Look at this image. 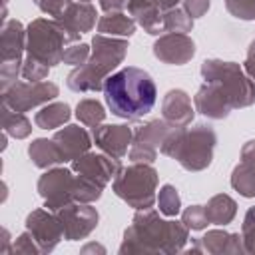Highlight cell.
<instances>
[{
	"label": "cell",
	"mask_w": 255,
	"mask_h": 255,
	"mask_svg": "<svg viewBox=\"0 0 255 255\" xmlns=\"http://www.w3.org/2000/svg\"><path fill=\"white\" fill-rule=\"evenodd\" d=\"M157 203H159V211L163 215H177L179 209H181V199H179V193L173 185L165 183L161 189H159V195H157Z\"/></svg>",
	"instance_id": "obj_31"
},
{
	"label": "cell",
	"mask_w": 255,
	"mask_h": 255,
	"mask_svg": "<svg viewBox=\"0 0 255 255\" xmlns=\"http://www.w3.org/2000/svg\"><path fill=\"white\" fill-rule=\"evenodd\" d=\"M163 26L165 32H189L193 28V18L183 8H171L163 12Z\"/></svg>",
	"instance_id": "obj_29"
},
{
	"label": "cell",
	"mask_w": 255,
	"mask_h": 255,
	"mask_svg": "<svg viewBox=\"0 0 255 255\" xmlns=\"http://www.w3.org/2000/svg\"><path fill=\"white\" fill-rule=\"evenodd\" d=\"M78 2H92V0H78Z\"/></svg>",
	"instance_id": "obj_42"
},
{
	"label": "cell",
	"mask_w": 255,
	"mask_h": 255,
	"mask_svg": "<svg viewBox=\"0 0 255 255\" xmlns=\"http://www.w3.org/2000/svg\"><path fill=\"white\" fill-rule=\"evenodd\" d=\"M128 6V0H100V8L104 12H120Z\"/></svg>",
	"instance_id": "obj_39"
},
{
	"label": "cell",
	"mask_w": 255,
	"mask_h": 255,
	"mask_svg": "<svg viewBox=\"0 0 255 255\" xmlns=\"http://www.w3.org/2000/svg\"><path fill=\"white\" fill-rule=\"evenodd\" d=\"M153 54H155V58H159L165 64L181 66L193 58L195 44L183 32H169L153 44Z\"/></svg>",
	"instance_id": "obj_13"
},
{
	"label": "cell",
	"mask_w": 255,
	"mask_h": 255,
	"mask_svg": "<svg viewBox=\"0 0 255 255\" xmlns=\"http://www.w3.org/2000/svg\"><path fill=\"white\" fill-rule=\"evenodd\" d=\"M28 153H30V159L34 161V165L42 167V169L68 161L64 151L60 149V145L54 141V137L52 139H44V137L34 139L28 147Z\"/></svg>",
	"instance_id": "obj_22"
},
{
	"label": "cell",
	"mask_w": 255,
	"mask_h": 255,
	"mask_svg": "<svg viewBox=\"0 0 255 255\" xmlns=\"http://www.w3.org/2000/svg\"><path fill=\"white\" fill-rule=\"evenodd\" d=\"M227 10L241 20H255V0H225Z\"/></svg>",
	"instance_id": "obj_33"
},
{
	"label": "cell",
	"mask_w": 255,
	"mask_h": 255,
	"mask_svg": "<svg viewBox=\"0 0 255 255\" xmlns=\"http://www.w3.org/2000/svg\"><path fill=\"white\" fill-rule=\"evenodd\" d=\"M183 223L191 229H203L209 221L205 215V207L203 205H191L183 211Z\"/></svg>",
	"instance_id": "obj_34"
},
{
	"label": "cell",
	"mask_w": 255,
	"mask_h": 255,
	"mask_svg": "<svg viewBox=\"0 0 255 255\" xmlns=\"http://www.w3.org/2000/svg\"><path fill=\"white\" fill-rule=\"evenodd\" d=\"M92 54L86 64L76 68L68 76V88L74 92H98L104 90L106 78L118 68L128 52V42L122 38H108L98 34L92 40Z\"/></svg>",
	"instance_id": "obj_3"
},
{
	"label": "cell",
	"mask_w": 255,
	"mask_h": 255,
	"mask_svg": "<svg viewBox=\"0 0 255 255\" xmlns=\"http://www.w3.org/2000/svg\"><path fill=\"white\" fill-rule=\"evenodd\" d=\"M205 215H207V221L209 223L225 225L235 215V201L229 195H215L205 205Z\"/></svg>",
	"instance_id": "obj_26"
},
{
	"label": "cell",
	"mask_w": 255,
	"mask_h": 255,
	"mask_svg": "<svg viewBox=\"0 0 255 255\" xmlns=\"http://www.w3.org/2000/svg\"><path fill=\"white\" fill-rule=\"evenodd\" d=\"M80 40V34L70 30L62 20L38 18L26 30V50L28 56L40 60L46 66H56L64 60V46L68 42Z\"/></svg>",
	"instance_id": "obj_5"
},
{
	"label": "cell",
	"mask_w": 255,
	"mask_h": 255,
	"mask_svg": "<svg viewBox=\"0 0 255 255\" xmlns=\"http://www.w3.org/2000/svg\"><path fill=\"white\" fill-rule=\"evenodd\" d=\"M54 141L60 145V149L64 151L66 159L74 161L76 157L88 153L90 145H92V139L88 135V131L80 126H66L64 129L56 131L54 135Z\"/></svg>",
	"instance_id": "obj_18"
},
{
	"label": "cell",
	"mask_w": 255,
	"mask_h": 255,
	"mask_svg": "<svg viewBox=\"0 0 255 255\" xmlns=\"http://www.w3.org/2000/svg\"><path fill=\"white\" fill-rule=\"evenodd\" d=\"M201 76L205 82L215 84L229 98L233 108H247L255 102V84L235 62L205 60L201 64Z\"/></svg>",
	"instance_id": "obj_6"
},
{
	"label": "cell",
	"mask_w": 255,
	"mask_h": 255,
	"mask_svg": "<svg viewBox=\"0 0 255 255\" xmlns=\"http://www.w3.org/2000/svg\"><path fill=\"white\" fill-rule=\"evenodd\" d=\"M80 183H82V177L72 175V171L66 167L48 169L38 179V191L46 199V209L58 211L60 207H66L72 201H78Z\"/></svg>",
	"instance_id": "obj_8"
},
{
	"label": "cell",
	"mask_w": 255,
	"mask_h": 255,
	"mask_svg": "<svg viewBox=\"0 0 255 255\" xmlns=\"http://www.w3.org/2000/svg\"><path fill=\"white\" fill-rule=\"evenodd\" d=\"M98 32L108 36H131L135 32V20L124 12H108L98 20Z\"/></svg>",
	"instance_id": "obj_24"
},
{
	"label": "cell",
	"mask_w": 255,
	"mask_h": 255,
	"mask_svg": "<svg viewBox=\"0 0 255 255\" xmlns=\"http://www.w3.org/2000/svg\"><path fill=\"white\" fill-rule=\"evenodd\" d=\"M215 141V131L207 124H197L191 129H185V126H173L159 149L177 159L185 169L201 171L211 163Z\"/></svg>",
	"instance_id": "obj_4"
},
{
	"label": "cell",
	"mask_w": 255,
	"mask_h": 255,
	"mask_svg": "<svg viewBox=\"0 0 255 255\" xmlns=\"http://www.w3.org/2000/svg\"><path fill=\"white\" fill-rule=\"evenodd\" d=\"M231 185L243 197L255 195V139L247 141L241 149V161L235 165Z\"/></svg>",
	"instance_id": "obj_16"
},
{
	"label": "cell",
	"mask_w": 255,
	"mask_h": 255,
	"mask_svg": "<svg viewBox=\"0 0 255 255\" xmlns=\"http://www.w3.org/2000/svg\"><path fill=\"white\" fill-rule=\"evenodd\" d=\"M58 96V86L42 80V82H14L8 90L2 92V104L14 112H28L36 106H42Z\"/></svg>",
	"instance_id": "obj_9"
},
{
	"label": "cell",
	"mask_w": 255,
	"mask_h": 255,
	"mask_svg": "<svg viewBox=\"0 0 255 255\" xmlns=\"http://www.w3.org/2000/svg\"><path fill=\"white\" fill-rule=\"evenodd\" d=\"M161 114L169 126H187L193 120L191 98L183 90H169L163 98Z\"/></svg>",
	"instance_id": "obj_17"
},
{
	"label": "cell",
	"mask_w": 255,
	"mask_h": 255,
	"mask_svg": "<svg viewBox=\"0 0 255 255\" xmlns=\"http://www.w3.org/2000/svg\"><path fill=\"white\" fill-rule=\"evenodd\" d=\"M26 229L32 233L36 243H40L42 251H52L54 245L64 237V229H62L60 219L56 215L44 211V209H36L28 215Z\"/></svg>",
	"instance_id": "obj_12"
},
{
	"label": "cell",
	"mask_w": 255,
	"mask_h": 255,
	"mask_svg": "<svg viewBox=\"0 0 255 255\" xmlns=\"http://www.w3.org/2000/svg\"><path fill=\"white\" fill-rule=\"evenodd\" d=\"M183 10L191 18H201L209 10V0H183Z\"/></svg>",
	"instance_id": "obj_38"
},
{
	"label": "cell",
	"mask_w": 255,
	"mask_h": 255,
	"mask_svg": "<svg viewBox=\"0 0 255 255\" xmlns=\"http://www.w3.org/2000/svg\"><path fill=\"white\" fill-rule=\"evenodd\" d=\"M90 58V48L86 44H74L70 48L64 50V64H70V66H82L86 64Z\"/></svg>",
	"instance_id": "obj_35"
},
{
	"label": "cell",
	"mask_w": 255,
	"mask_h": 255,
	"mask_svg": "<svg viewBox=\"0 0 255 255\" xmlns=\"http://www.w3.org/2000/svg\"><path fill=\"white\" fill-rule=\"evenodd\" d=\"M76 116H78V120H80L84 126L96 128V126H100V124L104 122L106 112H104V106H102L98 100L88 98V100H82V102L78 104Z\"/></svg>",
	"instance_id": "obj_28"
},
{
	"label": "cell",
	"mask_w": 255,
	"mask_h": 255,
	"mask_svg": "<svg viewBox=\"0 0 255 255\" xmlns=\"http://www.w3.org/2000/svg\"><path fill=\"white\" fill-rule=\"evenodd\" d=\"M157 171L149 163H131L114 177V191L135 209H149L155 199Z\"/></svg>",
	"instance_id": "obj_7"
},
{
	"label": "cell",
	"mask_w": 255,
	"mask_h": 255,
	"mask_svg": "<svg viewBox=\"0 0 255 255\" xmlns=\"http://www.w3.org/2000/svg\"><path fill=\"white\" fill-rule=\"evenodd\" d=\"M48 72H50V66L42 64L40 60L32 58V56H26L24 64H22V78L28 80V82H42L48 78Z\"/></svg>",
	"instance_id": "obj_32"
},
{
	"label": "cell",
	"mask_w": 255,
	"mask_h": 255,
	"mask_svg": "<svg viewBox=\"0 0 255 255\" xmlns=\"http://www.w3.org/2000/svg\"><path fill=\"white\" fill-rule=\"evenodd\" d=\"M56 217L62 223L64 237L70 241L86 237L98 225V211L86 203H70L56 211Z\"/></svg>",
	"instance_id": "obj_10"
},
{
	"label": "cell",
	"mask_w": 255,
	"mask_h": 255,
	"mask_svg": "<svg viewBox=\"0 0 255 255\" xmlns=\"http://www.w3.org/2000/svg\"><path fill=\"white\" fill-rule=\"evenodd\" d=\"M145 2H149V4H153L155 8H159L161 12H165V10H171V8H175L179 2H183V0H145Z\"/></svg>",
	"instance_id": "obj_41"
},
{
	"label": "cell",
	"mask_w": 255,
	"mask_h": 255,
	"mask_svg": "<svg viewBox=\"0 0 255 255\" xmlns=\"http://www.w3.org/2000/svg\"><path fill=\"white\" fill-rule=\"evenodd\" d=\"M245 72L253 78V82H255V40L251 42V46H249V50H247V58H245Z\"/></svg>",
	"instance_id": "obj_40"
},
{
	"label": "cell",
	"mask_w": 255,
	"mask_h": 255,
	"mask_svg": "<svg viewBox=\"0 0 255 255\" xmlns=\"http://www.w3.org/2000/svg\"><path fill=\"white\" fill-rule=\"evenodd\" d=\"M104 98L114 116L133 122L153 110L157 90L145 70L128 66L106 78Z\"/></svg>",
	"instance_id": "obj_1"
},
{
	"label": "cell",
	"mask_w": 255,
	"mask_h": 255,
	"mask_svg": "<svg viewBox=\"0 0 255 255\" xmlns=\"http://www.w3.org/2000/svg\"><path fill=\"white\" fill-rule=\"evenodd\" d=\"M173 126H169L165 120L159 122V120H153L141 128L135 129L133 133V143L135 145H141V147H147L151 151H157V147H161L163 139L167 137V133L171 131Z\"/></svg>",
	"instance_id": "obj_23"
},
{
	"label": "cell",
	"mask_w": 255,
	"mask_h": 255,
	"mask_svg": "<svg viewBox=\"0 0 255 255\" xmlns=\"http://www.w3.org/2000/svg\"><path fill=\"white\" fill-rule=\"evenodd\" d=\"M239 235L233 233H225V231H209L205 237H201L203 249L207 251H241L239 245H229L237 239Z\"/></svg>",
	"instance_id": "obj_30"
},
{
	"label": "cell",
	"mask_w": 255,
	"mask_h": 255,
	"mask_svg": "<svg viewBox=\"0 0 255 255\" xmlns=\"http://www.w3.org/2000/svg\"><path fill=\"white\" fill-rule=\"evenodd\" d=\"M243 239H245V251H255V207H251L245 215Z\"/></svg>",
	"instance_id": "obj_36"
},
{
	"label": "cell",
	"mask_w": 255,
	"mask_h": 255,
	"mask_svg": "<svg viewBox=\"0 0 255 255\" xmlns=\"http://www.w3.org/2000/svg\"><path fill=\"white\" fill-rule=\"evenodd\" d=\"M187 239V225L177 221H163L155 211L139 209L135 213L131 227L126 229V241L122 253L126 251H179Z\"/></svg>",
	"instance_id": "obj_2"
},
{
	"label": "cell",
	"mask_w": 255,
	"mask_h": 255,
	"mask_svg": "<svg viewBox=\"0 0 255 255\" xmlns=\"http://www.w3.org/2000/svg\"><path fill=\"white\" fill-rule=\"evenodd\" d=\"M70 120V106L64 102H56L50 106H44L36 116L34 122L38 128L42 129H56L60 126H64V122Z\"/></svg>",
	"instance_id": "obj_25"
},
{
	"label": "cell",
	"mask_w": 255,
	"mask_h": 255,
	"mask_svg": "<svg viewBox=\"0 0 255 255\" xmlns=\"http://www.w3.org/2000/svg\"><path fill=\"white\" fill-rule=\"evenodd\" d=\"M2 62L22 60V50L26 48V30L18 20H8L2 24Z\"/></svg>",
	"instance_id": "obj_21"
},
{
	"label": "cell",
	"mask_w": 255,
	"mask_h": 255,
	"mask_svg": "<svg viewBox=\"0 0 255 255\" xmlns=\"http://www.w3.org/2000/svg\"><path fill=\"white\" fill-rule=\"evenodd\" d=\"M34 2L38 4V8H40L44 14L54 16V18H60L62 12L68 8V4H70L72 0H34Z\"/></svg>",
	"instance_id": "obj_37"
},
{
	"label": "cell",
	"mask_w": 255,
	"mask_h": 255,
	"mask_svg": "<svg viewBox=\"0 0 255 255\" xmlns=\"http://www.w3.org/2000/svg\"><path fill=\"white\" fill-rule=\"evenodd\" d=\"M92 135L96 145L106 151L112 157L122 159L128 153V147L133 139V131L124 126V124H116V126H96L92 128Z\"/></svg>",
	"instance_id": "obj_14"
},
{
	"label": "cell",
	"mask_w": 255,
	"mask_h": 255,
	"mask_svg": "<svg viewBox=\"0 0 255 255\" xmlns=\"http://www.w3.org/2000/svg\"><path fill=\"white\" fill-rule=\"evenodd\" d=\"M193 102H195V110H197L199 114L211 118V120H223V118H227L229 112L233 110L229 98H227L215 84H209V82H205V84L197 90Z\"/></svg>",
	"instance_id": "obj_15"
},
{
	"label": "cell",
	"mask_w": 255,
	"mask_h": 255,
	"mask_svg": "<svg viewBox=\"0 0 255 255\" xmlns=\"http://www.w3.org/2000/svg\"><path fill=\"white\" fill-rule=\"evenodd\" d=\"M128 10L131 14V18L135 20V24H139L147 34H161L165 32L163 26V12L159 8H155L153 4L145 2V0H128Z\"/></svg>",
	"instance_id": "obj_19"
},
{
	"label": "cell",
	"mask_w": 255,
	"mask_h": 255,
	"mask_svg": "<svg viewBox=\"0 0 255 255\" xmlns=\"http://www.w3.org/2000/svg\"><path fill=\"white\" fill-rule=\"evenodd\" d=\"M2 129L12 137L22 139L32 131V124L24 114L14 112V110H10L8 106L2 104Z\"/></svg>",
	"instance_id": "obj_27"
},
{
	"label": "cell",
	"mask_w": 255,
	"mask_h": 255,
	"mask_svg": "<svg viewBox=\"0 0 255 255\" xmlns=\"http://www.w3.org/2000/svg\"><path fill=\"white\" fill-rule=\"evenodd\" d=\"M72 169L104 187L120 173L122 163L118 157H112L108 153H84L72 161Z\"/></svg>",
	"instance_id": "obj_11"
},
{
	"label": "cell",
	"mask_w": 255,
	"mask_h": 255,
	"mask_svg": "<svg viewBox=\"0 0 255 255\" xmlns=\"http://www.w3.org/2000/svg\"><path fill=\"white\" fill-rule=\"evenodd\" d=\"M58 20H62L70 30L82 34V32H90L96 26L98 14L90 2H70Z\"/></svg>",
	"instance_id": "obj_20"
}]
</instances>
